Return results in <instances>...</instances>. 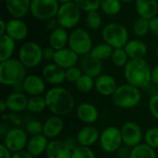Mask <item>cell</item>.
I'll return each instance as SVG.
<instances>
[{"instance_id": "10", "label": "cell", "mask_w": 158, "mask_h": 158, "mask_svg": "<svg viewBox=\"0 0 158 158\" xmlns=\"http://www.w3.org/2000/svg\"><path fill=\"white\" fill-rule=\"evenodd\" d=\"M59 4L57 0H31L30 13L38 20L47 21L56 17Z\"/></svg>"}, {"instance_id": "36", "label": "cell", "mask_w": 158, "mask_h": 158, "mask_svg": "<svg viewBox=\"0 0 158 158\" xmlns=\"http://www.w3.org/2000/svg\"><path fill=\"white\" fill-rule=\"evenodd\" d=\"M102 16L98 11H91L86 13L85 24L88 29L92 31H97L102 27Z\"/></svg>"}, {"instance_id": "48", "label": "cell", "mask_w": 158, "mask_h": 158, "mask_svg": "<svg viewBox=\"0 0 158 158\" xmlns=\"http://www.w3.org/2000/svg\"><path fill=\"white\" fill-rule=\"evenodd\" d=\"M12 158H35L32 155H31L26 149L12 153Z\"/></svg>"}, {"instance_id": "30", "label": "cell", "mask_w": 158, "mask_h": 158, "mask_svg": "<svg viewBox=\"0 0 158 158\" xmlns=\"http://www.w3.org/2000/svg\"><path fill=\"white\" fill-rule=\"evenodd\" d=\"M130 158H157L156 149L146 143H140L131 149Z\"/></svg>"}, {"instance_id": "26", "label": "cell", "mask_w": 158, "mask_h": 158, "mask_svg": "<svg viewBox=\"0 0 158 158\" xmlns=\"http://www.w3.org/2000/svg\"><path fill=\"white\" fill-rule=\"evenodd\" d=\"M135 8L139 17L151 19L158 13L157 0H135Z\"/></svg>"}, {"instance_id": "49", "label": "cell", "mask_w": 158, "mask_h": 158, "mask_svg": "<svg viewBox=\"0 0 158 158\" xmlns=\"http://www.w3.org/2000/svg\"><path fill=\"white\" fill-rule=\"evenodd\" d=\"M0 158H12V152L9 151L3 143L0 145Z\"/></svg>"}, {"instance_id": "53", "label": "cell", "mask_w": 158, "mask_h": 158, "mask_svg": "<svg viewBox=\"0 0 158 158\" xmlns=\"http://www.w3.org/2000/svg\"><path fill=\"white\" fill-rule=\"evenodd\" d=\"M6 24H7V21L4 20L3 19H0V35L6 34Z\"/></svg>"}, {"instance_id": "4", "label": "cell", "mask_w": 158, "mask_h": 158, "mask_svg": "<svg viewBox=\"0 0 158 158\" xmlns=\"http://www.w3.org/2000/svg\"><path fill=\"white\" fill-rule=\"evenodd\" d=\"M113 103L116 106L122 109H132L139 106L142 100V94L139 88L124 83L118 85L112 95Z\"/></svg>"}, {"instance_id": "18", "label": "cell", "mask_w": 158, "mask_h": 158, "mask_svg": "<svg viewBox=\"0 0 158 158\" xmlns=\"http://www.w3.org/2000/svg\"><path fill=\"white\" fill-rule=\"evenodd\" d=\"M64 130V121L61 117L53 115L49 117L44 123L43 134L51 140L57 139Z\"/></svg>"}, {"instance_id": "15", "label": "cell", "mask_w": 158, "mask_h": 158, "mask_svg": "<svg viewBox=\"0 0 158 158\" xmlns=\"http://www.w3.org/2000/svg\"><path fill=\"white\" fill-rule=\"evenodd\" d=\"M80 68L83 74L89 75L93 78H97L103 71V61L95 58L91 53L81 56L80 57Z\"/></svg>"}, {"instance_id": "24", "label": "cell", "mask_w": 158, "mask_h": 158, "mask_svg": "<svg viewBox=\"0 0 158 158\" xmlns=\"http://www.w3.org/2000/svg\"><path fill=\"white\" fill-rule=\"evenodd\" d=\"M28 100L29 98L27 97L25 93L12 92L6 98L7 109L14 114L21 113L27 110Z\"/></svg>"}, {"instance_id": "6", "label": "cell", "mask_w": 158, "mask_h": 158, "mask_svg": "<svg viewBox=\"0 0 158 158\" xmlns=\"http://www.w3.org/2000/svg\"><path fill=\"white\" fill-rule=\"evenodd\" d=\"M56 18L59 27H62L66 30L73 29L81 21V10L75 2L61 4Z\"/></svg>"}, {"instance_id": "41", "label": "cell", "mask_w": 158, "mask_h": 158, "mask_svg": "<svg viewBox=\"0 0 158 158\" xmlns=\"http://www.w3.org/2000/svg\"><path fill=\"white\" fill-rule=\"evenodd\" d=\"M66 70V81L71 83H76V81L82 76L83 72L81 69L78 66H74L71 68H69Z\"/></svg>"}, {"instance_id": "21", "label": "cell", "mask_w": 158, "mask_h": 158, "mask_svg": "<svg viewBox=\"0 0 158 158\" xmlns=\"http://www.w3.org/2000/svg\"><path fill=\"white\" fill-rule=\"evenodd\" d=\"M80 61V56L77 55L69 47H65L60 50L56 51L54 61L56 65L67 69L69 68L77 66Z\"/></svg>"}, {"instance_id": "8", "label": "cell", "mask_w": 158, "mask_h": 158, "mask_svg": "<svg viewBox=\"0 0 158 158\" xmlns=\"http://www.w3.org/2000/svg\"><path fill=\"white\" fill-rule=\"evenodd\" d=\"M19 60L26 69H34L43 61V48L35 42H27L19 50Z\"/></svg>"}, {"instance_id": "14", "label": "cell", "mask_w": 158, "mask_h": 158, "mask_svg": "<svg viewBox=\"0 0 158 158\" xmlns=\"http://www.w3.org/2000/svg\"><path fill=\"white\" fill-rule=\"evenodd\" d=\"M22 85L24 93L30 96L43 95L46 89V82L44 78L35 74L27 75L22 82Z\"/></svg>"}, {"instance_id": "20", "label": "cell", "mask_w": 158, "mask_h": 158, "mask_svg": "<svg viewBox=\"0 0 158 158\" xmlns=\"http://www.w3.org/2000/svg\"><path fill=\"white\" fill-rule=\"evenodd\" d=\"M99 131L94 125H86L82 127L77 133L76 138L80 146L91 147L99 142L100 138Z\"/></svg>"}, {"instance_id": "54", "label": "cell", "mask_w": 158, "mask_h": 158, "mask_svg": "<svg viewBox=\"0 0 158 158\" xmlns=\"http://www.w3.org/2000/svg\"><path fill=\"white\" fill-rule=\"evenodd\" d=\"M7 109V105H6V99H2L0 101V112L2 114H4Z\"/></svg>"}, {"instance_id": "13", "label": "cell", "mask_w": 158, "mask_h": 158, "mask_svg": "<svg viewBox=\"0 0 158 158\" xmlns=\"http://www.w3.org/2000/svg\"><path fill=\"white\" fill-rule=\"evenodd\" d=\"M42 77L46 83L60 86V84L66 81V70L55 62L48 63L42 69Z\"/></svg>"}, {"instance_id": "7", "label": "cell", "mask_w": 158, "mask_h": 158, "mask_svg": "<svg viewBox=\"0 0 158 158\" xmlns=\"http://www.w3.org/2000/svg\"><path fill=\"white\" fill-rule=\"evenodd\" d=\"M69 47L80 56L90 54L94 47L90 33L85 29H74L69 33Z\"/></svg>"}, {"instance_id": "32", "label": "cell", "mask_w": 158, "mask_h": 158, "mask_svg": "<svg viewBox=\"0 0 158 158\" xmlns=\"http://www.w3.org/2000/svg\"><path fill=\"white\" fill-rule=\"evenodd\" d=\"M100 8L107 16H117L121 11L122 2L120 0H101Z\"/></svg>"}, {"instance_id": "33", "label": "cell", "mask_w": 158, "mask_h": 158, "mask_svg": "<svg viewBox=\"0 0 158 158\" xmlns=\"http://www.w3.org/2000/svg\"><path fill=\"white\" fill-rule=\"evenodd\" d=\"M113 50L114 49L109 44H107L104 42V43L94 45L91 51V54L95 58H97L101 61H104V60H107L111 57Z\"/></svg>"}, {"instance_id": "1", "label": "cell", "mask_w": 158, "mask_h": 158, "mask_svg": "<svg viewBox=\"0 0 158 158\" xmlns=\"http://www.w3.org/2000/svg\"><path fill=\"white\" fill-rule=\"evenodd\" d=\"M47 109L56 116L64 117L72 112L75 100L72 94L61 86H54L44 94Z\"/></svg>"}, {"instance_id": "46", "label": "cell", "mask_w": 158, "mask_h": 158, "mask_svg": "<svg viewBox=\"0 0 158 158\" xmlns=\"http://www.w3.org/2000/svg\"><path fill=\"white\" fill-rule=\"evenodd\" d=\"M65 143L67 144V146L73 152L76 148H78L80 145H79V143H78V140L76 137H73V136H69L67 137L65 140H64Z\"/></svg>"}, {"instance_id": "35", "label": "cell", "mask_w": 158, "mask_h": 158, "mask_svg": "<svg viewBox=\"0 0 158 158\" xmlns=\"http://www.w3.org/2000/svg\"><path fill=\"white\" fill-rule=\"evenodd\" d=\"M150 31L149 19L143 18H137L132 23V32L137 37H144Z\"/></svg>"}, {"instance_id": "17", "label": "cell", "mask_w": 158, "mask_h": 158, "mask_svg": "<svg viewBox=\"0 0 158 158\" xmlns=\"http://www.w3.org/2000/svg\"><path fill=\"white\" fill-rule=\"evenodd\" d=\"M118 87V84L117 80L110 74L102 73L95 79L94 89L103 96H112Z\"/></svg>"}, {"instance_id": "16", "label": "cell", "mask_w": 158, "mask_h": 158, "mask_svg": "<svg viewBox=\"0 0 158 158\" xmlns=\"http://www.w3.org/2000/svg\"><path fill=\"white\" fill-rule=\"evenodd\" d=\"M76 116L80 121L86 125H94L99 118V111L97 107L89 102H83L76 107Z\"/></svg>"}, {"instance_id": "40", "label": "cell", "mask_w": 158, "mask_h": 158, "mask_svg": "<svg viewBox=\"0 0 158 158\" xmlns=\"http://www.w3.org/2000/svg\"><path fill=\"white\" fill-rule=\"evenodd\" d=\"M43 129H44V123H42L40 120L37 119H31L26 122L25 124V131L30 134L31 136H35L39 134H43Z\"/></svg>"}, {"instance_id": "29", "label": "cell", "mask_w": 158, "mask_h": 158, "mask_svg": "<svg viewBox=\"0 0 158 158\" xmlns=\"http://www.w3.org/2000/svg\"><path fill=\"white\" fill-rule=\"evenodd\" d=\"M16 48V41L7 34L0 35V62L12 58Z\"/></svg>"}, {"instance_id": "25", "label": "cell", "mask_w": 158, "mask_h": 158, "mask_svg": "<svg viewBox=\"0 0 158 158\" xmlns=\"http://www.w3.org/2000/svg\"><path fill=\"white\" fill-rule=\"evenodd\" d=\"M49 141L50 140L47 139L44 134L31 136L29 138L26 150L34 157H38L43 154H45Z\"/></svg>"}, {"instance_id": "28", "label": "cell", "mask_w": 158, "mask_h": 158, "mask_svg": "<svg viewBox=\"0 0 158 158\" xmlns=\"http://www.w3.org/2000/svg\"><path fill=\"white\" fill-rule=\"evenodd\" d=\"M69 34L68 33L67 30L62 27H58L52 31L49 35V46L56 51L65 48L67 47V44H69Z\"/></svg>"}, {"instance_id": "37", "label": "cell", "mask_w": 158, "mask_h": 158, "mask_svg": "<svg viewBox=\"0 0 158 158\" xmlns=\"http://www.w3.org/2000/svg\"><path fill=\"white\" fill-rule=\"evenodd\" d=\"M110 59H111L112 63L116 67H118V68H124L130 60L124 48L114 49Z\"/></svg>"}, {"instance_id": "11", "label": "cell", "mask_w": 158, "mask_h": 158, "mask_svg": "<svg viewBox=\"0 0 158 158\" xmlns=\"http://www.w3.org/2000/svg\"><path fill=\"white\" fill-rule=\"evenodd\" d=\"M29 138L25 130L15 127L12 128L3 138V144L12 153L26 149Z\"/></svg>"}, {"instance_id": "38", "label": "cell", "mask_w": 158, "mask_h": 158, "mask_svg": "<svg viewBox=\"0 0 158 158\" xmlns=\"http://www.w3.org/2000/svg\"><path fill=\"white\" fill-rule=\"evenodd\" d=\"M74 2L81 11L86 13L91 11H97L101 5V0H74Z\"/></svg>"}, {"instance_id": "58", "label": "cell", "mask_w": 158, "mask_h": 158, "mask_svg": "<svg viewBox=\"0 0 158 158\" xmlns=\"http://www.w3.org/2000/svg\"><path fill=\"white\" fill-rule=\"evenodd\" d=\"M0 1H5V0H0Z\"/></svg>"}, {"instance_id": "22", "label": "cell", "mask_w": 158, "mask_h": 158, "mask_svg": "<svg viewBox=\"0 0 158 158\" xmlns=\"http://www.w3.org/2000/svg\"><path fill=\"white\" fill-rule=\"evenodd\" d=\"M72 151L67 146L64 140L49 141L45 156L46 158H71Z\"/></svg>"}, {"instance_id": "5", "label": "cell", "mask_w": 158, "mask_h": 158, "mask_svg": "<svg viewBox=\"0 0 158 158\" xmlns=\"http://www.w3.org/2000/svg\"><path fill=\"white\" fill-rule=\"evenodd\" d=\"M102 37L104 42L113 49L124 48L129 42V31L124 25L118 22H110L102 30Z\"/></svg>"}, {"instance_id": "2", "label": "cell", "mask_w": 158, "mask_h": 158, "mask_svg": "<svg viewBox=\"0 0 158 158\" xmlns=\"http://www.w3.org/2000/svg\"><path fill=\"white\" fill-rule=\"evenodd\" d=\"M124 77L127 83L143 89L152 82V69L144 58L130 59L124 67Z\"/></svg>"}, {"instance_id": "50", "label": "cell", "mask_w": 158, "mask_h": 158, "mask_svg": "<svg viewBox=\"0 0 158 158\" xmlns=\"http://www.w3.org/2000/svg\"><path fill=\"white\" fill-rule=\"evenodd\" d=\"M11 129H12V128L10 127L9 124H7V123H6L5 121H3V122L1 123V125H0V136H1V138L3 139V138L7 134V132H8Z\"/></svg>"}, {"instance_id": "31", "label": "cell", "mask_w": 158, "mask_h": 158, "mask_svg": "<svg viewBox=\"0 0 158 158\" xmlns=\"http://www.w3.org/2000/svg\"><path fill=\"white\" fill-rule=\"evenodd\" d=\"M47 109L45 98L43 95L30 96L27 105V110L32 114H39Z\"/></svg>"}, {"instance_id": "59", "label": "cell", "mask_w": 158, "mask_h": 158, "mask_svg": "<svg viewBox=\"0 0 158 158\" xmlns=\"http://www.w3.org/2000/svg\"><path fill=\"white\" fill-rule=\"evenodd\" d=\"M157 1H158V0H157Z\"/></svg>"}, {"instance_id": "45", "label": "cell", "mask_w": 158, "mask_h": 158, "mask_svg": "<svg viewBox=\"0 0 158 158\" xmlns=\"http://www.w3.org/2000/svg\"><path fill=\"white\" fill-rule=\"evenodd\" d=\"M56 55V50L53 49L52 47H44L43 48V58L47 61H54Z\"/></svg>"}, {"instance_id": "23", "label": "cell", "mask_w": 158, "mask_h": 158, "mask_svg": "<svg viewBox=\"0 0 158 158\" xmlns=\"http://www.w3.org/2000/svg\"><path fill=\"white\" fill-rule=\"evenodd\" d=\"M31 0H5L7 12L16 19L24 18L31 11Z\"/></svg>"}, {"instance_id": "55", "label": "cell", "mask_w": 158, "mask_h": 158, "mask_svg": "<svg viewBox=\"0 0 158 158\" xmlns=\"http://www.w3.org/2000/svg\"><path fill=\"white\" fill-rule=\"evenodd\" d=\"M60 4H65V3H70V2H74V0H57Z\"/></svg>"}, {"instance_id": "42", "label": "cell", "mask_w": 158, "mask_h": 158, "mask_svg": "<svg viewBox=\"0 0 158 158\" xmlns=\"http://www.w3.org/2000/svg\"><path fill=\"white\" fill-rule=\"evenodd\" d=\"M71 158H96V156L91 147L79 146L72 152Z\"/></svg>"}, {"instance_id": "43", "label": "cell", "mask_w": 158, "mask_h": 158, "mask_svg": "<svg viewBox=\"0 0 158 158\" xmlns=\"http://www.w3.org/2000/svg\"><path fill=\"white\" fill-rule=\"evenodd\" d=\"M148 106L151 115L158 120V94H156L151 96Z\"/></svg>"}, {"instance_id": "57", "label": "cell", "mask_w": 158, "mask_h": 158, "mask_svg": "<svg viewBox=\"0 0 158 158\" xmlns=\"http://www.w3.org/2000/svg\"><path fill=\"white\" fill-rule=\"evenodd\" d=\"M156 56H158V44H157V45H156Z\"/></svg>"}, {"instance_id": "52", "label": "cell", "mask_w": 158, "mask_h": 158, "mask_svg": "<svg viewBox=\"0 0 158 158\" xmlns=\"http://www.w3.org/2000/svg\"><path fill=\"white\" fill-rule=\"evenodd\" d=\"M152 82L158 85V64L152 69Z\"/></svg>"}, {"instance_id": "12", "label": "cell", "mask_w": 158, "mask_h": 158, "mask_svg": "<svg viewBox=\"0 0 158 158\" xmlns=\"http://www.w3.org/2000/svg\"><path fill=\"white\" fill-rule=\"evenodd\" d=\"M123 143L133 148L140 143L143 140V132L141 126L135 121H127L120 128Z\"/></svg>"}, {"instance_id": "44", "label": "cell", "mask_w": 158, "mask_h": 158, "mask_svg": "<svg viewBox=\"0 0 158 158\" xmlns=\"http://www.w3.org/2000/svg\"><path fill=\"white\" fill-rule=\"evenodd\" d=\"M131 149H132L131 147H130V146L123 143L116 153L117 156H118V158H130L131 153Z\"/></svg>"}, {"instance_id": "27", "label": "cell", "mask_w": 158, "mask_h": 158, "mask_svg": "<svg viewBox=\"0 0 158 158\" xmlns=\"http://www.w3.org/2000/svg\"><path fill=\"white\" fill-rule=\"evenodd\" d=\"M124 50L126 51L130 59L144 58L148 52L146 44L140 39L129 40V42L124 46Z\"/></svg>"}, {"instance_id": "47", "label": "cell", "mask_w": 158, "mask_h": 158, "mask_svg": "<svg viewBox=\"0 0 158 158\" xmlns=\"http://www.w3.org/2000/svg\"><path fill=\"white\" fill-rule=\"evenodd\" d=\"M149 26L152 34L158 38V16L149 19Z\"/></svg>"}, {"instance_id": "3", "label": "cell", "mask_w": 158, "mask_h": 158, "mask_svg": "<svg viewBox=\"0 0 158 158\" xmlns=\"http://www.w3.org/2000/svg\"><path fill=\"white\" fill-rule=\"evenodd\" d=\"M26 76V67L19 58H9L0 62V82L4 86L13 87L22 83Z\"/></svg>"}, {"instance_id": "19", "label": "cell", "mask_w": 158, "mask_h": 158, "mask_svg": "<svg viewBox=\"0 0 158 158\" xmlns=\"http://www.w3.org/2000/svg\"><path fill=\"white\" fill-rule=\"evenodd\" d=\"M28 33H29L28 26L21 19L13 18L7 21L6 34L11 37L14 41L19 42L26 39Z\"/></svg>"}, {"instance_id": "34", "label": "cell", "mask_w": 158, "mask_h": 158, "mask_svg": "<svg viewBox=\"0 0 158 158\" xmlns=\"http://www.w3.org/2000/svg\"><path fill=\"white\" fill-rule=\"evenodd\" d=\"M94 85H95L94 78L86 74H82V76L75 83L76 90L81 94L90 93L94 88Z\"/></svg>"}, {"instance_id": "56", "label": "cell", "mask_w": 158, "mask_h": 158, "mask_svg": "<svg viewBox=\"0 0 158 158\" xmlns=\"http://www.w3.org/2000/svg\"><path fill=\"white\" fill-rule=\"evenodd\" d=\"M122 3H131V2H133V1H135V0H120Z\"/></svg>"}, {"instance_id": "9", "label": "cell", "mask_w": 158, "mask_h": 158, "mask_svg": "<svg viewBox=\"0 0 158 158\" xmlns=\"http://www.w3.org/2000/svg\"><path fill=\"white\" fill-rule=\"evenodd\" d=\"M123 144L120 129L116 126H108L100 133L99 145L103 152L106 154H114Z\"/></svg>"}, {"instance_id": "39", "label": "cell", "mask_w": 158, "mask_h": 158, "mask_svg": "<svg viewBox=\"0 0 158 158\" xmlns=\"http://www.w3.org/2000/svg\"><path fill=\"white\" fill-rule=\"evenodd\" d=\"M144 143L154 149H158V127H152L146 131L143 136Z\"/></svg>"}, {"instance_id": "51", "label": "cell", "mask_w": 158, "mask_h": 158, "mask_svg": "<svg viewBox=\"0 0 158 158\" xmlns=\"http://www.w3.org/2000/svg\"><path fill=\"white\" fill-rule=\"evenodd\" d=\"M46 27H47V29L50 30L51 31H54V30H56V28H58V27H59V24H58V22H57L56 18H53V19L47 20V21H46Z\"/></svg>"}]
</instances>
